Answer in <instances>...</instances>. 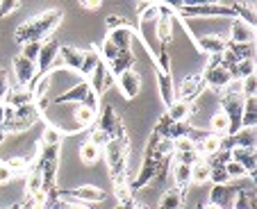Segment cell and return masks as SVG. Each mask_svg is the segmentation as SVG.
Returning <instances> with one entry per match:
<instances>
[{"mask_svg": "<svg viewBox=\"0 0 257 209\" xmlns=\"http://www.w3.org/2000/svg\"><path fill=\"white\" fill-rule=\"evenodd\" d=\"M116 84H118L121 93L127 98V100H135L137 93H139V89H141V78L135 73V71H127V73L118 75V78H116Z\"/></svg>", "mask_w": 257, "mask_h": 209, "instance_id": "cell-20", "label": "cell"}, {"mask_svg": "<svg viewBox=\"0 0 257 209\" xmlns=\"http://www.w3.org/2000/svg\"><path fill=\"white\" fill-rule=\"evenodd\" d=\"M62 19H64L62 10H46V12H41L39 16H34V19L25 21L23 25H19L14 32V39L19 41L21 46L30 44V41H41L62 23Z\"/></svg>", "mask_w": 257, "mask_h": 209, "instance_id": "cell-2", "label": "cell"}, {"mask_svg": "<svg viewBox=\"0 0 257 209\" xmlns=\"http://www.w3.org/2000/svg\"><path fill=\"white\" fill-rule=\"evenodd\" d=\"M3 105H5V107H12V109H19V107H25V105H32V91L16 84V87L10 89V91H7V96L3 98Z\"/></svg>", "mask_w": 257, "mask_h": 209, "instance_id": "cell-19", "label": "cell"}, {"mask_svg": "<svg viewBox=\"0 0 257 209\" xmlns=\"http://www.w3.org/2000/svg\"><path fill=\"white\" fill-rule=\"evenodd\" d=\"M166 116L171 123H187L191 116V105L182 100H175L171 107H166Z\"/></svg>", "mask_w": 257, "mask_h": 209, "instance_id": "cell-26", "label": "cell"}, {"mask_svg": "<svg viewBox=\"0 0 257 209\" xmlns=\"http://www.w3.org/2000/svg\"><path fill=\"white\" fill-rule=\"evenodd\" d=\"M257 123V98H243L241 127H255Z\"/></svg>", "mask_w": 257, "mask_h": 209, "instance_id": "cell-28", "label": "cell"}, {"mask_svg": "<svg viewBox=\"0 0 257 209\" xmlns=\"http://www.w3.org/2000/svg\"><path fill=\"white\" fill-rule=\"evenodd\" d=\"M3 123H5V107L0 105V130H3Z\"/></svg>", "mask_w": 257, "mask_h": 209, "instance_id": "cell-53", "label": "cell"}, {"mask_svg": "<svg viewBox=\"0 0 257 209\" xmlns=\"http://www.w3.org/2000/svg\"><path fill=\"white\" fill-rule=\"evenodd\" d=\"M205 87H207V84H205L203 75H187V78L180 82V89L175 91V100L194 105V100H198L200 93L205 91Z\"/></svg>", "mask_w": 257, "mask_h": 209, "instance_id": "cell-10", "label": "cell"}, {"mask_svg": "<svg viewBox=\"0 0 257 209\" xmlns=\"http://www.w3.org/2000/svg\"><path fill=\"white\" fill-rule=\"evenodd\" d=\"M198 209H218V207H216V204H212V202H205L203 207H198Z\"/></svg>", "mask_w": 257, "mask_h": 209, "instance_id": "cell-54", "label": "cell"}, {"mask_svg": "<svg viewBox=\"0 0 257 209\" xmlns=\"http://www.w3.org/2000/svg\"><path fill=\"white\" fill-rule=\"evenodd\" d=\"M3 105V102H0ZM5 107V105H3ZM41 118L39 109L32 105H25V107H19V109H12V107H5V123H3V132L10 134V132H25L28 127H32L34 123Z\"/></svg>", "mask_w": 257, "mask_h": 209, "instance_id": "cell-5", "label": "cell"}, {"mask_svg": "<svg viewBox=\"0 0 257 209\" xmlns=\"http://www.w3.org/2000/svg\"><path fill=\"white\" fill-rule=\"evenodd\" d=\"M34 168L41 173L46 189V198L57 191V168H59V146H41L39 143V157L34 159Z\"/></svg>", "mask_w": 257, "mask_h": 209, "instance_id": "cell-3", "label": "cell"}, {"mask_svg": "<svg viewBox=\"0 0 257 209\" xmlns=\"http://www.w3.org/2000/svg\"><path fill=\"white\" fill-rule=\"evenodd\" d=\"M100 62H102V59H100V50H98L96 46H91V48L82 50V64H80V71H78V73L82 75L84 80H89V75L96 71V66H98Z\"/></svg>", "mask_w": 257, "mask_h": 209, "instance_id": "cell-24", "label": "cell"}, {"mask_svg": "<svg viewBox=\"0 0 257 209\" xmlns=\"http://www.w3.org/2000/svg\"><path fill=\"white\" fill-rule=\"evenodd\" d=\"M135 62H137L135 53H132V50H127V53H121L116 59H114V62L105 64V66H107V71H109V75L116 80L118 75H123V73H127V71H132Z\"/></svg>", "mask_w": 257, "mask_h": 209, "instance_id": "cell-22", "label": "cell"}, {"mask_svg": "<svg viewBox=\"0 0 257 209\" xmlns=\"http://www.w3.org/2000/svg\"><path fill=\"white\" fill-rule=\"evenodd\" d=\"M209 130H212V134H218V136H228L230 134V121L221 109L212 116V121H209Z\"/></svg>", "mask_w": 257, "mask_h": 209, "instance_id": "cell-32", "label": "cell"}, {"mask_svg": "<svg viewBox=\"0 0 257 209\" xmlns=\"http://www.w3.org/2000/svg\"><path fill=\"white\" fill-rule=\"evenodd\" d=\"M209 173H212L209 164L205 159H200L198 164L191 166V184H207V182H209Z\"/></svg>", "mask_w": 257, "mask_h": 209, "instance_id": "cell-34", "label": "cell"}, {"mask_svg": "<svg viewBox=\"0 0 257 209\" xmlns=\"http://www.w3.org/2000/svg\"><path fill=\"white\" fill-rule=\"evenodd\" d=\"M228 71H230V75H232V80L250 78V75H255V62H252V59H241V62H237L234 66H230Z\"/></svg>", "mask_w": 257, "mask_h": 209, "instance_id": "cell-30", "label": "cell"}, {"mask_svg": "<svg viewBox=\"0 0 257 209\" xmlns=\"http://www.w3.org/2000/svg\"><path fill=\"white\" fill-rule=\"evenodd\" d=\"M96 121H98V130H102L107 136H109V139H116V136L127 134V132H125V125H123V121L118 118L116 109H114L112 105L102 107L100 116H98Z\"/></svg>", "mask_w": 257, "mask_h": 209, "instance_id": "cell-8", "label": "cell"}, {"mask_svg": "<svg viewBox=\"0 0 257 209\" xmlns=\"http://www.w3.org/2000/svg\"><path fill=\"white\" fill-rule=\"evenodd\" d=\"M98 118V112H91L89 107H82V105H78V107L73 109V123L80 127V130H84V127H91L93 123H96Z\"/></svg>", "mask_w": 257, "mask_h": 209, "instance_id": "cell-27", "label": "cell"}, {"mask_svg": "<svg viewBox=\"0 0 257 209\" xmlns=\"http://www.w3.org/2000/svg\"><path fill=\"white\" fill-rule=\"evenodd\" d=\"M80 5L84 7V10H100V0H82V3H80Z\"/></svg>", "mask_w": 257, "mask_h": 209, "instance_id": "cell-51", "label": "cell"}, {"mask_svg": "<svg viewBox=\"0 0 257 209\" xmlns=\"http://www.w3.org/2000/svg\"><path fill=\"white\" fill-rule=\"evenodd\" d=\"M135 39H137V32L130 25H123V28H116V30H109V32H107V41L116 50H121V53L132 50V41Z\"/></svg>", "mask_w": 257, "mask_h": 209, "instance_id": "cell-13", "label": "cell"}, {"mask_svg": "<svg viewBox=\"0 0 257 209\" xmlns=\"http://www.w3.org/2000/svg\"><path fill=\"white\" fill-rule=\"evenodd\" d=\"M5 136H7V134H5V132H3V130H0V143L5 141Z\"/></svg>", "mask_w": 257, "mask_h": 209, "instance_id": "cell-55", "label": "cell"}, {"mask_svg": "<svg viewBox=\"0 0 257 209\" xmlns=\"http://www.w3.org/2000/svg\"><path fill=\"white\" fill-rule=\"evenodd\" d=\"M230 161L243 166V170L248 173V177H255V150L252 148H232L230 150Z\"/></svg>", "mask_w": 257, "mask_h": 209, "instance_id": "cell-17", "label": "cell"}, {"mask_svg": "<svg viewBox=\"0 0 257 209\" xmlns=\"http://www.w3.org/2000/svg\"><path fill=\"white\" fill-rule=\"evenodd\" d=\"M185 207V191L173 186V189L164 191L160 198V209H182Z\"/></svg>", "mask_w": 257, "mask_h": 209, "instance_id": "cell-25", "label": "cell"}, {"mask_svg": "<svg viewBox=\"0 0 257 209\" xmlns=\"http://www.w3.org/2000/svg\"><path fill=\"white\" fill-rule=\"evenodd\" d=\"M221 150V136L218 134H207L203 139V141L198 143V155L203 157H209V155H214V152H218Z\"/></svg>", "mask_w": 257, "mask_h": 209, "instance_id": "cell-31", "label": "cell"}, {"mask_svg": "<svg viewBox=\"0 0 257 209\" xmlns=\"http://www.w3.org/2000/svg\"><path fill=\"white\" fill-rule=\"evenodd\" d=\"M194 44L200 53H205L207 57H212V55H223L225 53V44H228V39H221V37H216V34H209V37H194Z\"/></svg>", "mask_w": 257, "mask_h": 209, "instance_id": "cell-15", "label": "cell"}, {"mask_svg": "<svg viewBox=\"0 0 257 209\" xmlns=\"http://www.w3.org/2000/svg\"><path fill=\"white\" fill-rule=\"evenodd\" d=\"M21 209H46V202L34 198H25V202H21Z\"/></svg>", "mask_w": 257, "mask_h": 209, "instance_id": "cell-48", "label": "cell"}, {"mask_svg": "<svg viewBox=\"0 0 257 209\" xmlns=\"http://www.w3.org/2000/svg\"><path fill=\"white\" fill-rule=\"evenodd\" d=\"M239 191L241 189H237L234 184H214L209 191V202L216 204L218 209H234Z\"/></svg>", "mask_w": 257, "mask_h": 209, "instance_id": "cell-12", "label": "cell"}, {"mask_svg": "<svg viewBox=\"0 0 257 209\" xmlns=\"http://www.w3.org/2000/svg\"><path fill=\"white\" fill-rule=\"evenodd\" d=\"M89 91V82L87 80H82V82H78L73 89H68L66 93H59V96H55L53 105H68V102H75V105H82L84 96H87Z\"/></svg>", "mask_w": 257, "mask_h": 209, "instance_id": "cell-21", "label": "cell"}, {"mask_svg": "<svg viewBox=\"0 0 257 209\" xmlns=\"http://www.w3.org/2000/svg\"><path fill=\"white\" fill-rule=\"evenodd\" d=\"M125 23V19H121V16H107V28L109 30H116V28H123Z\"/></svg>", "mask_w": 257, "mask_h": 209, "instance_id": "cell-50", "label": "cell"}, {"mask_svg": "<svg viewBox=\"0 0 257 209\" xmlns=\"http://www.w3.org/2000/svg\"><path fill=\"white\" fill-rule=\"evenodd\" d=\"M212 168V173H209V182L212 184H228L230 177L228 173H225V164H216V166H209Z\"/></svg>", "mask_w": 257, "mask_h": 209, "instance_id": "cell-39", "label": "cell"}, {"mask_svg": "<svg viewBox=\"0 0 257 209\" xmlns=\"http://www.w3.org/2000/svg\"><path fill=\"white\" fill-rule=\"evenodd\" d=\"M41 44H44V41H30V44H25L23 46V55H21V57L30 59V62H37L39 50H41Z\"/></svg>", "mask_w": 257, "mask_h": 209, "instance_id": "cell-43", "label": "cell"}, {"mask_svg": "<svg viewBox=\"0 0 257 209\" xmlns=\"http://www.w3.org/2000/svg\"><path fill=\"white\" fill-rule=\"evenodd\" d=\"M157 73V84H160V96L162 100H164L166 107H171L175 102V84H173V78H171V73H162L160 68H155Z\"/></svg>", "mask_w": 257, "mask_h": 209, "instance_id": "cell-23", "label": "cell"}, {"mask_svg": "<svg viewBox=\"0 0 257 209\" xmlns=\"http://www.w3.org/2000/svg\"><path fill=\"white\" fill-rule=\"evenodd\" d=\"M132 207H135V200H132V202H125V204L118 202L116 207H112V209H132Z\"/></svg>", "mask_w": 257, "mask_h": 209, "instance_id": "cell-52", "label": "cell"}, {"mask_svg": "<svg viewBox=\"0 0 257 209\" xmlns=\"http://www.w3.org/2000/svg\"><path fill=\"white\" fill-rule=\"evenodd\" d=\"M59 41L57 39H48L41 44V50H39V57H37V80L44 78V75H48L50 71H53V64L55 59H57V53H59Z\"/></svg>", "mask_w": 257, "mask_h": 209, "instance_id": "cell-9", "label": "cell"}, {"mask_svg": "<svg viewBox=\"0 0 257 209\" xmlns=\"http://www.w3.org/2000/svg\"><path fill=\"white\" fill-rule=\"evenodd\" d=\"M173 7L175 16L189 19V16H223V19H237L232 5H223V3H169Z\"/></svg>", "mask_w": 257, "mask_h": 209, "instance_id": "cell-4", "label": "cell"}, {"mask_svg": "<svg viewBox=\"0 0 257 209\" xmlns=\"http://www.w3.org/2000/svg\"><path fill=\"white\" fill-rule=\"evenodd\" d=\"M203 157L198 155V150H191V152H173V164H185V166H194Z\"/></svg>", "mask_w": 257, "mask_h": 209, "instance_id": "cell-38", "label": "cell"}, {"mask_svg": "<svg viewBox=\"0 0 257 209\" xmlns=\"http://www.w3.org/2000/svg\"><path fill=\"white\" fill-rule=\"evenodd\" d=\"M25 191H28V198L41 200L46 202V189H44V180H41V173L37 168H30V173L25 175Z\"/></svg>", "mask_w": 257, "mask_h": 209, "instance_id": "cell-18", "label": "cell"}, {"mask_svg": "<svg viewBox=\"0 0 257 209\" xmlns=\"http://www.w3.org/2000/svg\"><path fill=\"white\" fill-rule=\"evenodd\" d=\"M80 64H82V50L73 48V46H59V53H57V59H55V64H53V71L59 66L80 71Z\"/></svg>", "mask_w": 257, "mask_h": 209, "instance_id": "cell-14", "label": "cell"}, {"mask_svg": "<svg viewBox=\"0 0 257 209\" xmlns=\"http://www.w3.org/2000/svg\"><path fill=\"white\" fill-rule=\"evenodd\" d=\"M234 209H250V207H241V204H234Z\"/></svg>", "mask_w": 257, "mask_h": 209, "instance_id": "cell-58", "label": "cell"}, {"mask_svg": "<svg viewBox=\"0 0 257 209\" xmlns=\"http://www.w3.org/2000/svg\"><path fill=\"white\" fill-rule=\"evenodd\" d=\"M7 209H21V202H16V204H12V207H7Z\"/></svg>", "mask_w": 257, "mask_h": 209, "instance_id": "cell-57", "label": "cell"}, {"mask_svg": "<svg viewBox=\"0 0 257 209\" xmlns=\"http://www.w3.org/2000/svg\"><path fill=\"white\" fill-rule=\"evenodd\" d=\"M64 139V130L57 125H53V123H48L44 130V136H41V146H59Z\"/></svg>", "mask_w": 257, "mask_h": 209, "instance_id": "cell-33", "label": "cell"}, {"mask_svg": "<svg viewBox=\"0 0 257 209\" xmlns=\"http://www.w3.org/2000/svg\"><path fill=\"white\" fill-rule=\"evenodd\" d=\"M191 150H198V143L194 141V136H182V139L173 141V152H191Z\"/></svg>", "mask_w": 257, "mask_h": 209, "instance_id": "cell-40", "label": "cell"}, {"mask_svg": "<svg viewBox=\"0 0 257 209\" xmlns=\"http://www.w3.org/2000/svg\"><path fill=\"white\" fill-rule=\"evenodd\" d=\"M173 182L178 184V189L185 191L191 184V166L185 164H173Z\"/></svg>", "mask_w": 257, "mask_h": 209, "instance_id": "cell-35", "label": "cell"}, {"mask_svg": "<svg viewBox=\"0 0 257 209\" xmlns=\"http://www.w3.org/2000/svg\"><path fill=\"white\" fill-rule=\"evenodd\" d=\"M5 164L10 166V170L14 173V177L16 175H28L30 168H32V164H30L25 157H12V159H7Z\"/></svg>", "mask_w": 257, "mask_h": 209, "instance_id": "cell-37", "label": "cell"}, {"mask_svg": "<svg viewBox=\"0 0 257 209\" xmlns=\"http://www.w3.org/2000/svg\"><path fill=\"white\" fill-rule=\"evenodd\" d=\"M107 198V191L98 189L96 184H80L75 189L59 191L57 189V200L62 202H71V200H80V202H102Z\"/></svg>", "mask_w": 257, "mask_h": 209, "instance_id": "cell-7", "label": "cell"}, {"mask_svg": "<svg viewBox=\"0 0 257 209\" xmlns=\"http://www.w3.org/2000/svg\"><path fill=\"white\" fill-rule=\"evenodd\" d=\"M100 148H96V146H91V143H82L80 146V159H82V164L84 166H91V164H96L98 159H100Z\"/></svg>", "mask_w": 257, "mask_h": 209, "instance_id": "cell-36", "label": "cell"}, {"mask_svg": "<svg viewBox=\"0 0 257 209\" xmlns=\"http://www.w3.org/2000/svg\"><path fill=\"white\" fill-rule=\"evenodd\" d=\"M255 39V25L246 23L241 19H232L230 25V41L232 44H252Z\"/></svg>", "mask_w": 257, "mask_h": 209, "instance_id": "cell-16", "label": "cell"}, {"mask_svg": "<svg viewBox=\"0 0 257 209\" xmlns=\"http://www.w3.org/2000/svg\"><path fill=\"white\" fill-rule=\"evenodd\" d=\"M203 80H205V84L212 87L216 93H223L225 87L232 82L230 71L221 64V55H212V57H209L207 66H205V71H203Z\"/></svg>", "mask_w": 257, "mask_h": 209, "instance_id": "cell-6", "label": "cell"}, {"mask_svg": "<svg viewBox=\"0 0 257 209\" xmlns=\"http://www.w3.org/2000/svg\"><path fill=\"white\" fill-rule=\"evenodd\" d=\"M14 180V173L10 170V166L5 161H0V184H7V182Z\"/></svg>", "mask_w": 257, "mask_h": 209, "instance_id": "cell-47", "label": "cell"}, {"mask_svg": "<svg viewBox=\"0 0 257 209\" xmlns=\"http://www.w3.org/2000/svg\"><path fill=\"white\" fill-rule=\"evenodd\" d=\"M7 91H10V82H7V73L0 68V102H3V98L7 96Z\"/></svg>", "mask_w": 257, "mask_h": 209, "instance_id": "cell-49", "label": "cell"}, {"mask_svg": "<svg viewBox=\"0 0 257 209\" xmlns=\"http://www.w3.org/2000/svg\"><path fill=\"white\" fill-rule=\"evenodd\" d=\"M82 107H89L91 112H98V109H100V96H98L91 87H89L87 96H84V100H82Z\"/></svg>", "mask_w": 257, "mask_h": 209, "instance_id": "cell-44", "label": "cell"}, {"mask_svg": "<svg viewBox=\"0 0 257 209\" xmlns=\"http://www.w3.org/2000/svg\"><path fill=\"white\" fill-rule=\"evenodd\" d=\"M132 209H148V207H144V204H137V202H135V207H132Z\"/></svg>", "mask_w": 257, "mask_h": 209, "instance_id": "cell-56", "label": "cell"}, {"mask_svg": "<svg viewBox=\"0 0 257 209\" xmlns=\"http://www.w3.org/2000/svg\"><path fill=\"white\" fill-rule=\"evenodd\" d=\"M225 173H228L230 180H232V177H243V175H248L246 170H243V166L234 164V161H228V164H225Z\"/></svg>", "mask_w": 257, "mask_h": 209, "instance_id": "cell-45", "label": "cell"}, {"mask_svg": "<svg viewBox=\"0 0 257 209\" xmlns=\"http://www.w3.org/2000/svg\"><path fill=\"white\" fill-rule=\"evenodd\" d=\"M232 136L234 148H252L255 150V127H241L237 134H228Z\"/></svg>", "mask_w": 257, "mask_h": 209, "instance_id": "cell-29", "label": "cell"}, {"mask_svg": "<svg viewBox=\"0 0 257 209\" xmlns=\"http://www.w3.org/2000/svg\"><path fill=\"white\" fill-rule=\"evenodd\" d=\"M241 98H255V91H257V78L250 75V78H243L241 80Z\"/></svg>", "mask_w": 257, "mask_h": 209, "instance_id": "cell-41", "label": "cell"}, {"mask_svg": "<svg viewBox=\"0 0 257 209\" xmlns=\"http://www.w3.org/2000/svg\"><path fill=\"white\" fill-rule=\"evenodd\" d=\"M105 150V159H107V170H109V180H112L114 189L118 186H127V157H130V139L127 134L109 139Z\"/></svg>", "mask_w": 257, "mask_h": 209, "instance_id": "cell-1", "label": "cell"}, {"mask_svg": "<svg viewBox=\"0 0 257 209\" xmlns=\"http://www.w3.org/2000/svg\"><path fill=\"white\" fill-rule=\"evenodd\" d=\"M107 141H109V136L105 134L102 130H98V127H91V134H89V143L91 146H96V148H105L107 146Z\"/></svg>", "mask_w": 257, "mask_h": 209, "instance_id": "cell-42", "label": "cell"}, {"mask_svg": "<svg viewBox=\"0 0 257 209\" xmlns=\"http://www.w3.org/2000/svg\"><path fill=\"white\" fill-rule=\"evenodd\" d=\"M12 66H14V73H16V84L32 91L34 82H37V64L19 55V57H14Z\"/></svg>", "mask_w": 257, "mask_h": 209, "instance_id": "cell-11", "label": "cell"}, {"mask_svg": "<svg viewBox=\"0 0 257 209\" xmlns=\"http://www.w3.org/2000/svg\"><path fill=\"white\" fill-rule=\"evenodd\" d=\"M19 10V3H16V0H3V3H0V19H3V16H10L12 12H16Z\"/></svg>", "mask_w": 257, "mask_h": 209, "instance_id": "cell-46", "label": "cell"}]
</instances>
